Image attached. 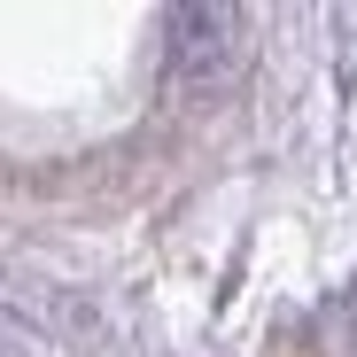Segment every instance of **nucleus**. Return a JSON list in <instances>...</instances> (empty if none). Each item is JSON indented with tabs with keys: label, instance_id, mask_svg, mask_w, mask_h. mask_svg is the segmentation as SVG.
<instances>
[{
	"label": "nucleus",
	"instance_id": "nucleus-1",
	"mask_svg": "<svg viewBox=\"0 0 357 357\" xmlns=\"http://www.w3.org/2000/svg\"><path fill=\"white\" fill-rule=\"evenodd\" d=\"M171 70L202 86V78H225L241 63V16L233 8H210V0H187V8H171Z\"/></svg>",
	"mask_w": 357,
	"mask_h": 357
}]
</instances>
